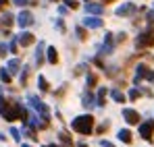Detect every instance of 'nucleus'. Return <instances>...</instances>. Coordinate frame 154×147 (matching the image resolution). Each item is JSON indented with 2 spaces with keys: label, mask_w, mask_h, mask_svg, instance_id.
I'll return each mask as SVG.
<instances>
[{
  "label": "nucleus",
  "mask_w": 154,
  "mask_h": 147,
  "mask_svg": "<svg viewBox=\"0 0 154 147\" xmlns=\"http://www.w3.org/2000/svg\"><path fill=\"white\" fill-rule=\"evenodd\" d=\"M73 131H77L79 135H90L92 128H94V118L90 114H83V116H77L75 120L71 122Z\"/></svg>",
  "instance_id": "f257e3e1"
},
{
  "label": "nucleus",
  "mask_w": 154,
  "mask_h": 147,
  "mask_svg": "<svg viewBox=\"0 0 154 147\" xmlns=\"http://www.w3.org/2000/svg\"><path fill=\"white\" fill-rule=\"evenodd\" d=\"M150 46H154V29H146L137 35L135 48H150Z\"/></svg>",
  "instance_id": "f03ea898"
},
{
  "label": "nucleus",
  "mask_w": 154,
  "mask_h": 147,
  "mask_svg": "<svg viewBox=\"0 0 154 147\" xmlns=\"http://www.w3.org/2000/svg\"><path fill=\"white\" fill-rule=\"evenodd\" d=\"M29 104H31V108L42 116V120H46V122H48V108H46V104H44L42 99H38L35 96H29Z\"/></svg>",
  "instance_id": "7ed1b4c3"
},
{
  "label": "nucleus",
  "mask_w": 154,
  "mask_h": 147,
  "mask_svg": "<svg viewBox=\"0 0 154 147\" xmlns=\"http://www.w3.org/2000/svg\"><path fill=\"white\" fill-rule=\"evenodd\" d=\"M142 79H148L150 83H154V71H150L146 64H137L135 69V83H140Z\"/></svg>",
  "instance_id": "20e7f679"
},
{
  "label": "nucleus",
  "mask_w": 154,
  "mask_h": 147,
  "mask_svg": "<svg viewBox=\"0 0 154 147\" xmlns=\"http://www.w3.org/2000/svg\"><path fill=\"white\" fill-rule=\"evenodd\" d=\"M140 135L146 139V141H150L154 135V120H146V122L140 124Z\"/></svg>",
  "instance_id": "39448f33"
},
{
  "label": "nucleus",
  "mask_w": 154,
  "mask_h": 147,
  "mask_svg": "<svg viewBox=\"0 0 154 147\" xmlns=\"http://www.w3.org/2000/svg\"><path fill=\"white\" fill-rule=\"evenodd\" d=\"M135 8H137V6H135L133 2H125V4H121L115 13H117V17H129V15L135 13Z\"/></svg>",
  "instance_id": "423d86ee"
},
{
  "label": "nucleus",
  "mask_w": 154,
  "mask_h": 147,
  "mask_svg": "<svg viewBox=\"0 0 154 147\" xmlns=\"http://www.w3.org/2000/svg\"><path fill=\"white\" fill-rule=\"evenodd\" d=\"M17 23H19V27H29V25L33 23V15L29 10H21L19 17H17Z\"/></svg>",
  "instance_id": "0eeeda50"
},
{
  "label": "nucleus",
  "mask_w": 154,
  "mask_h": 147,
  "mask_svg": "<svg viewBox=\"0 0 154 147\" xmlns=\"http://www.w3.org/2000/svg\"><path fill=\"white\" fill-rule=\"evenodd\" d=\"M123 118H125L127 124H137L140 122V114H137L135 110H131V108H125V110H123Z\"/></svg>",
  "instance_id": "6e6552de"
},
{
  "label": "nucleus",
  "mask_w": 154,
  "mask_h": 147,
  "mask_svg": "<svg viewBox=\"0 0 154 147\" xmlns=\"http://www.w3.org/2000/svg\"><path fill=\"white\" fill-rule=\"evenodd\" d=\"M83 25L90 27V29H98V27H102V19H100L98 15H94V17H85V19H83Z\"/></svg>",
  "instance_id": "1a4fd4ad"
},
{
  "label": "nucleus",
  "mask_w": 154,
  "mask_h": 147,
  "mask_svg": "<svg viewBox=\"0 0 154 147\" xmlns=\"http://www.w3.org/2000/svg\"><path fill=\"white\" fill-rule=\"evenodd\" d=\"M85 13H90V15H102L104 6H102V4H94V2H90V4H85Z\"/></svg>",
  "instance_id": "9d476101"
},
{
  "label": "nucleus",
  "mask_w": 154,
  "mask_h": 147,
  "mask_svg": "<svg viewBox=\"0 0 154 147\" xmlns=\"http://www.w3.org/2000/svg\"><path fill=\"white\" fill-rule=\"evenodd\" d=\"M17 44H21V46H31V44H33V35H31V33H21V35H19V37H17Z\"/></svg>",
  "instance_id": "9b49d317"
},
{
  "label": "nucleus",
  "mask_w": 154,
  "mask_h": 147,
  "mask_svg": "<svg viewBox=\"0 0 154 147\" xmlns=\"http://www.w3.org/2000/svg\"><path fill=\"white\" fill-rule=\"evenodd\" d=\"M112 46H115V44H112V35H110V33H106V35H104L102 50H104V52H112Z\"/></svg>",
  "instance_id": "f8f14e48"
},
{
  "label": "nucleus",
  "mask_w": 154,
  "mask_h": 147,
  "mask_svg": "<svg viewBox=\"0 0 154 147\" xmlns=\"http://www.w3.org/2000/svg\"><path fill=\"white\" fill-rule=\"evenodd\" d=\"M19 66H21V62H19L17 58H13V60H8V66H6V71H11V73H17V71H19Z\"/></svg>",
  "instance_id": "ddd939ff"
},
{
  "label": "nucleus",
  "mask_w": 154,
  "mask_h": 147,
  "mask_svg": "<svg viewBox=\"0 0 154 147\" xmlns=\"http://www.w3.org/2000/svg\"><path fill=\"white\" fill-rule=\"evenodd\" d=\"M48 62H50V64H56V62H58V54H56V50L52 48H48Z\"/></svg>",
  "instance_id": "4468645a"
},
{
  "label": "nucleus",
  "mask_w": 154,
  "mask_h": 147,
  "mask_svg": "<svg viewBox=\"0 0 154 147\" xmlns=\"http://www.w3.org/2000/svg\"><path fill=\"white\" fill-rule=\"evenodd\" d=\"M110 96H112V99H115V101H119V104H123V101H125L123 91H119V89H112V91H110Z\"/></svg>",
  "instance_id": "2eb2a0df"
},
{
  "label": "nucleus",
  "mask_w": 154,
  "mask_h": 147,
  "mask_svg": "<svg viewBox=\"0 0 154 147\" xmlns=\"http://www.w3.org/2000/svg\"><path fill=\"white\" fill-rule=\"evenodd\" d=\"M119 139H121L123 143H131V133H129L127 128H123V131H119Z\"/></svg>",
  "instance_id": "dca6fc26"
},
{
  "label": "nucleus",
  "mask_w": 154,
  "mask_h": 147,
  "mask_svg": "<svg viewBox=\"0 0 154 147\" xmlns=\"http://www.w3.org/2000/svg\"><path fill=\"white\" fill-rule=\"evenodd\" d=\"M104 101H106V89H104V87H100L98 98H96V106H104Z\"/></svg>",
  "instance_id": "f3484780"
},
{
  "label": "nucleus",
  "mask_w": 154,
  "mask_h": 147,
  "mask_svg": "<svg viewBox=\"0 0 154 147\" xmlns=\"http://www.w3.org/2000/svg\"><path fill=\"white\" fill-rule=\"evenodd\" d=\"M42 50H44V44H38V52H35V62H38V64H42V62H44Z\"/></svg>",
  "instance_id": "a211bd4d"
},
{
  "label": "nucleus",
  "mask_w": 154,
  "mask_h": 147,
  "mask_svg": "<svg viewBox=\"0 0 154 147\" xmlns=\"http://www.w3.org/2000/svg\"><path fill=\"white\" fill-rule=\"evenodd\" d=\"M94 101H96V99L92 98L90 93H85V96H83V106H85V108H92V106H96Z\"/></svg>",
  "instance_id": "6ab92c4d"
},
{
  "label": "nucleus",
  "mask_w": 154,
  "mask_h": 147,
  "mask_svg": "<svg viewBox=\"0 0 154 147\" xmlns=\"http://www.w3.org/2000/svg\"><path fill=\"white\" fill-rule=\"evenodd\" d=\"M0 23L2 25H11L13 23V15H11V13H4V15L0 17Z\"/></svg>",
  "instance_id": "aec40b11"
},
{
  "label": "nucleus",
  "mask_w": 154,
  "mask_h": 147,
  "mask_svg": "<svg viewBox=\"0 0 154 147\" xmlns=\"http://www.w3.org/2000/svg\"><path fill=\"white\" fill-rule=\"evenodd\" d=\"M0 79H2L4 83H8V81H11V73H8L6 69H2V71H0Z\"/></svg>",
  "instance_id": "412c9836"
},
{
  "label": "nucleus",
  "mask_w": 154,
  "mask_h": 147,
  "mask_svg": "<svg viewBox=\"0 0 154 147\" xmlns=\"http://www.w3.org/2000/svg\"><path fill=\"white\" fill-rule=\"evenodd\" d=\"M38 83H40V89H42V91H48V81H46L44 77H40Z\"/></svg>",
  "instance_id": "4be33fe9"
},
{
  "label": "nucleus",
  "mask_w": 154,
  "mask_h": 147,
  "mask_svg": "<svg viewBox=\"0 0 154 147\" xmlns=\"http://www.w3.org/2000/svg\"><path fill=\"white\" fill-rule=\"evenodd\" d=\"M58 137H60V141L65 143V147H71V141H69V137H67V133H60Z\"/></svg>",
  "instance_id": "5701e85b"
},
{
  "label": "nucleus",
  "mask_w": 154,
  "mask_h": 147,
  "mask_svg": "<svg viewBox=\"0 0 154 147\" xmlns=\"http://www.w3.org/2000/svg\"><path fill=\"white\" fill-rule=\"evenodd\" d=\"M75 33H77V37H79V40H85V31H83L81 27H77V29H75Z\"/></svg>",
  "instance_id": "b1692460"
},
{
  "label": "nucleus",
  "mask_w": 154,
  "mask_h": 147,
  "mask_svg": "<svg viewBox=\"0 0 154 147\" xmlns=\"http://www.w3.org/2000/svg\"><path fill=\"white\" fill-rule=\"evenodd\" d=\"M27 75H29V69L25 66V69H23V75H21V83H23V85L27 83Z\"/></svg>",
  "instance_id": "393cba45"
},
{
  "label": "nucleus",
  "mask_w": 154,
  "mask_h": 147,
  "mask_svg": "<svg viewBox=\"0 0 154 147\" xmlns=\"http://www.w3.org/2000/svg\"><path fill=\"white\" fill-rule=\"evenodd\" d=\"M140 98V91H137V89H131V91H129V99H137Z\"/></svg>",
  "instance_id": "a878e982"
},
{
  "label": "nucleus",
  "mask_w": 154,
  "mask_h": 147,
  "mask_svg": "<svg viewBox=\"0 0 154 147\" xmlns=\"http://www.w3.org/2000/svg\"><path fill=\"white\" fill-rule=\"evenodd\" d=\"M65 4H67L69 8H77V6H79V4L75 2V0H65Z\"/></svg>",
  "instance_id": "bb28decb"
},
{
  "label": "nucleus",
  "mask_w": 154,
  "mask_h": 147,
  "mask_svg": "<svg viewBox=\"0 0 154 147\" xmlns=\"http://www.w3.org/2000/svg\"><path fill=\"white\" fill-rule=\"evenodd\" d=\"M92 85H96V77H94V75L88 77V87H92Z\"/></svg>",
  "instance_id": "cd10ccee"
},
{
  "label": "nucleus",
  "mask_w": 154,
  "mask_h": 147,
  "mask_svg": "<svg viewBox=\"0 0 154 147\" xmlns=\"http://www.w3.org/2000/svg\"><path fill=\"white\" fill-rule=\"evenodd\" d=\"M11 135H13V139H17V141L21 139V137H19V131H17V128H11Z\"/></svg>",
  "instance_id": "c85d7f7f"
},
{
  "label": "nucleus",
  "mask_w": 154,
  "mask_h": 147,
  "mask_svg": "<svg viewBox=\"0 0 154 147\" xmlns=\"http://www.w3.org/2000/svg\"><path fill=\"white\" fill-rule=\"evenodd\" d=\"M8 48H11V52H13V54H15V52H17V40H13V42H11V46H8Z\"/></svg>",
  "instance_id": "c756f323"
},
{
  "label": "nucleus",
  "mask_w": 154,
  "mask_h": 147,
  "mask_svg": "<svg viewBox=\"0 0 154 147\" xmlns=\"http://www.w3.org/2000/svg\"><path fill=\"white\" fill-rule=\"evenodd\" d=\"M148 23L154 25V10H150V13H148Z\"/></svg>",
  "instance_id": "7c9ffc66"
},
{
  "label": "nucleus",
  "mask_w": 154,
  "mask_h": 147,
  "mask_svg": "<svg viewBox=\"0 0 154 147\" xmlns=\"http://www.w3.org/2000/svg\"><path fill=\"white\" fill-rule=\"evenodd\" d=\"M15 4H19V6H23V4H29V0H13Z\"/></svg>",
  "instance_id": "2f4dec72"
},
{
  "label": "nucleus",
  "mask_w": 154,
  "mask_h": 147,
  "mask_svg": "<svg viewBox=\"0 0 154 147\" xmlns=\"http://www.w3.org/2000/svg\"><path fill=\"white\" fill-rule=\"evenodd\" d=\"M100 147H115L112 143H108V141H100Z\"/></svg>",
  "instance_id": "473e14b6"
},
{
  "label": "nucleus",
  "mask_w": 154,
  "mask_h": 147,
  "mask_svg": "<svg viewBox=\"0 0 154 147\" xmlns=\"http://www.w3.org/2000/svg\"><path fill=\"white\" fill-rule=\"evenodd\" d=\"M56 27H58V31H65V25L60 23V21H56Z\"/></svg>",
  "instance_id": "72a5a7b5"
},
{
  "label": "nucleus",
  "mask_w": 154,
  "mask_h": 147,
  "mask_svg": "<svg viewBox=\"0 0 154 147\" xmlns=\"http://www.w3.org/2000/svg\"><path fill=\"white\" fill-rule=\"evenodd\" d=\"M108 2H112V0H102V4H108Z\"/></svg>",
  "instance_id": "f704fd0d"
},
{
  "label": "nucleus",
  "mask_w": 154,
  "mask_h": 147,
  "mask_svg": "<svg viewBox=\"0 0 154 147\" xmlns=\"http://www.w3.org/2000/svg\"><path fill=\"white\" fill-rule=\"evenodd\" d=\"M79 147H85V143H79Z\"/></svg>",
  "instance_id": "c9c22d12"
},
{
  "label": "nucleus",
  "mask_w": 154,
  "mask_h": 147,
  "mask_svg": "<svg viewBox=\"0 0 154 147\" xmlns=\"http://www.w3.org/2000/svg\"><path fill=\"white\" fill-rule=\"evenodd\" d=\"M23 147H29V145H23Z\"/></svg>",
  "instance_id": "e433bc0d"
},
{
  "label": "nucleus",
  "mask_w": 154,
  "mask_h": 147,
  "mask_svg": "<svg viewBox=\"0 0 154 147\" xmlns=\"http://www.w3.org/2000/svg\"><path fill=\"white\" fill-rule=\"evenodd\" d=\"M0 93H2V89H0Z\"/></svg>",
  "instance_id": "4c0bfd02"
}]
</instances>
